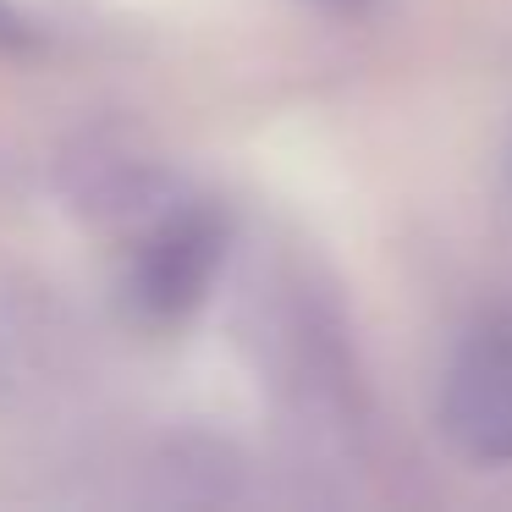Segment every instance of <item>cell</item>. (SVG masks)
<instances>
[{
	"label": "cell",
	"instance_id": "1",
	"mask_svg": "<svg viewBox=\"0 0 512 512\" xmlns=\"http://www.w3.org/2000/svg\"><path fill=\"white\" fill-rule=\"evenodd\" d=\"M441 430L468 463H512V309H490L457 342L441 386Z\"/></svg>",
	"mask_w": 512,
	"mask_h": 512
},
{
	"label": "cell",
	"instance_id": "2",
	"mask_svg": "<svg viewBox=\"0 0 512 512\" xmlns=\"http://www.w3.org/2000/svg\"><path fill=\"white\" fill-rule=\"evenodd\" d=\"M221 254H226V232L215 226V215H204V210L171 215V221L138 248L127 292H133V303L149 320H182V314L210 292Z\"/></svg>",
	"mask_w": 512,
	"mask_h": 512
}]
</instances>
